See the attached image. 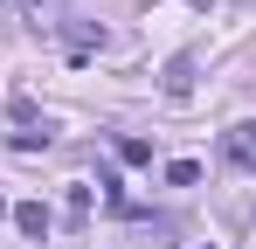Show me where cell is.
<instances>
[{
    "mask_svg": "<svg viewBox=\"0 0 256 249\" xmlns=\"http://www.w3.org/2000/svg\"><path fill=\"white\" fill-rule=\"evenodd\" d=\"M228 160H236V166H256V124H236V132H228Z\"/></svg>",
    "mask_w": 256,
    "mask_h": 249,
    "instance_id": "3957f363",
    "label": "cell"
},
{
    "mask_svg": "<svg viewBox=\"0 0 256 249\" xmlns=\"http://www.w3.org/2000/svg\"><path fill=\"white\" fill-rule=\"evenodd\" d=\"M14 228H21V236H48V208L42 201H21L14 208Z\"/></svg>",
    "mask_w": 256,
    "mask_h": 249,
    "instance_id": "6da1fadb",
    "label": "cell"
},
{
    "mask_svg": "<svg viewBox=\"0 0 256 249\" xmlns=\"http://www.w3.org/2000/svg\"><path fill=\"white\" fill-rule=\"evenodd\" d=\"M118 160L125 166H152V146H146V138H118Z\"/></svg>",
    "mask_w": 256,
    "mask_h": 249,
    "instance_id": "5b68a950",
    "label": "cell"
},
{
    "mask_svg": "<svg viewBox=\"0 0 256 249\" xmlns=\"http://www.w3.org/2000/svg\"><path fill=\"white\" fill-rule=\"evenodd\" d=\"M0 7H28V0H0Z\"/></svg>",
    "mask_w": 256,
    "mask_h": 249,
    "instance_id": "52a82bcc",
    "label": "cell"
},
{
    "mask_svg": "<svg viewBox=\"0 0 256 249\" xmlns=\"http://www.w3.org/2000/svg\"><path fill=\"white\" fill-rule=\"evenodd\" d=\"M62 42H70V48H104V28H90V21H70V28H62Z\"/></svg>",
    "mask_w": 256,
    "mask_h": 249,
    "instance_id": "277c9868",
    "label": "cell"
},
{
    "mask_svg": "<svg viewBox=\"0 0 256 249\" xmlns=\"http://www.w3.org/2000/svg\"><path fill=\"white\" fill-rule=\"evenodd\" d=\"M194 180H201V166H194V160H173V166H166V187H194Z\"/></svg>",
    "mask_w": 256,
    "mask_h": 249,
    "instance_id": "8992f818",
    "label": "cell"
},
{
    "mask_svg": "<svg viewBox=\"0 0 256 249\" xmlns=\"http://www.w3.org/2000/svg\"><path fill=\"white\" fill-rule=\"evenodd\" d=\"M194 90V56H173L166 62V97H187Z\"/></svg>",
    "mask_w": 256,
    "mask_h": 249,
    "instance_id": "7a4b0ae2",
    "label": "cell"
}]
</instances>
